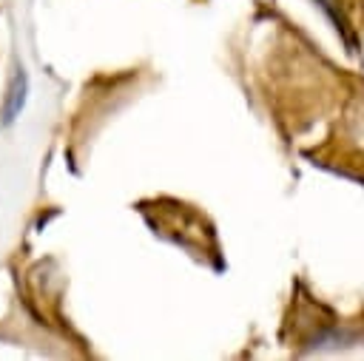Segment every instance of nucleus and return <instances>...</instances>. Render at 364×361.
Listing matches in <instances>:
<instances>
[{
	"mask_svg": "<svg viewBox=\"0 0 364 361\" xmlns=\"http://www.w3.org/2000/svg\"><path fill=\"white\" fill-rule=\"evenodd\" d=\"M26 102V74L23 68H17L14 80H11V88H9V102H6V119H14V114L23 108Z\"/></svg>",
	"mask_w": 364,
	"mask_h": 361,
	"instance_id": "1",
	"label": "nucleus"
}]
</instances>
